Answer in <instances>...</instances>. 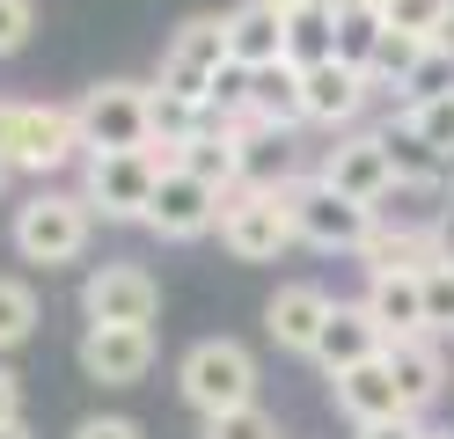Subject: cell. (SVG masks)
I'll list each match as a JSON object with an SVG mask.
<instances>
[{
    "instance_id": "cell-20",
    "label": "cell",
    "mask_w": 454,
    "mask_h": 439,
    "mask_svg": "<svg viewBox=\"0 0 454 439\" xmlns=\"http://www.w3.org/2000/svg\"><path fill=\"white\" fill-rule=\"evenodd\" d=\"M227 51H235V67H278V59H286V8L242 0V8L227 15Z\"/></svg>"
},
{
    "instance_id": "cell-9",
    "label": "cell",
    "mask_w": 454,
    "mask_h": 439,
    "mask_svg": "<svg viewBox=\"0 0 454 439\" xmlns=\"http://www.w3.org/2000/svg\"><path fill=\"white\" fill-rule=\"evenodd\" d=\"M227 59H235V51H227V15H191V22H176V37L161 44V74L154 81L206 103Z\"/></svg>"
},
{
    "instance_id": "cell-8",
    "label": "cell",
    "mask_w": 454,
    "mask_h": 439,
    "mask_svg": "<svg viewBox=\"0 0 454 439\" xmlns=\"http://www.w3.org/2000/svg\"><path fill=\"white\" fill-rule=\"evenodd\" d=\"M74 125H81L89 154H132V146H147V88L139 81H96L74 103Z\"/></svg>"
},
{
    "instance_id": "cell-31",
    "label": "cell",
    "mask_w": 454,
    "mask_h": 439,
    "mask_svg": "<svg viewBox=\"0 0 454 439\" xmlns=\"http://www.w3.org/2000/svg\"><path fill=\"white\" fill-rule=\"evenodd\" d=\"M447 88H454V59L433 44V51L418 59V74H411V88H403L395 103H425V96H447Z\"/></svg>"
},
{
    "instance_id": "cell-40",
    "label": "cell",
    "mask_w": 454,
    "mask_h": 439,
    "mask_svg": "<svg viewBox=\"0 0 454 439\" xmlns=\"http://www.w3.org/2000/svg\"><path fill=\"white\" fill-rule=\"evenodd\" d=\"M0 439H30V425H0Z\"/></svg>"
},
{
    "instance_id": "cell-17",
    "label": "cell",
    "mask_w": 454,
    "mask_h": 439,
    "mask_svg": "<svg viewBox=\"0 0 454 439\" xmlns=\"http://www.w3.org/2000/svg\"><path fill=\"white\" fill-rule=\"evenodd\" d=\"M359 263L366 271H425L433 263V227L403 220V213H374V227L359 242Z\"/></svg>"
},
{
    "instance_id": "cell-43",
    "label": "cell",
    "mask_w": 454,
    "mask_h": 439,
    "mask_svg": "<svg viewBox=\"0 0 454 439\" xmlns=\"http://www.w3.org/2000/svg\"><path fill=\"white\" fill-rule=\"evenodd\" d=\"M0 191H8V169H0Z\"/></svg>"
},
{
    "instance_id": "cell-18",
    "label": "cell",
    "mask_w": 454,
    "mask_h": 439,
    "mask_svg": "<svg viewBox=\"0 0 454 439\" xmlns=\"http://www.w3.org/2000/svg\"><path fill=\"white\" fill-rule=\"evenodd\" d=\"M330 396H337V410H345L352 425L411 418V410H403V388H395V373H388V359H366V366H352V373H330Z\"/></svg>"
},
{
    "instance_id": "cell-34",
    "label": "cell",
    "mask_w": 454,
    "mask_h": 439,
    "mask_svg": "<svg viewBox=\"0 0 454 439\" xmlns=\"http://www.w3.org/2000/svg\"><path fill=\"white\" fill-rule=\"evenodd\" d=\"M425 227H433V256H440V263H454V191L433 205V213H425Z\"/></svg>"
},
{
    "instance_id": "cell-6",
    "label": "cell",
    "mask_w": 454,
    "mask_h": 439,
    "mask_svg": "<svg viewBox=\"0 0 454 439\" xmlns=\"http://www.w3.org/2000/svg\"><path fill=\"white\" fill-rule=\"evenodd\" d=\"M301 242L294 234V213H286V191H227L220 205V249L235 263H278Z\"/></svg>"
},
{
    "instance_id": "cell-36",
    "label": "cell",
    "mask_w": 454,
    "mask_h": 439,
    "mask_svg": "<svg viewBox=\"0 0 454 439\" xmlns=\"http://www.w3.org/2000/svg\"><path fill=\"white\" fill-rule=\"evenodd\" d=\"M352 439H425V418H381V425H352Z\"/></svg>"
},
{
    "instance_id": "cell-3",
    "label": "cell",
    "mask_w": 454,
    "mask_h": 439,
    "mask_svg": "<svg viewBox=\"0 0 454 439\" xmlns=\"http://www.w3.org/2000/svg\"><path fill=\"white\" fill-rule=\"evenodd\" d=\"M176 388L198 418H220V410H242L257 403V351L242 337H198L176 366Z\"/></svg>"
},
{
    "instance_id": "cell-28",
    "label": "cell",
    "mask_w": 454,
    "mask_h": 439,
    "mask_svg": "<svg viewBox=\"0 0 454 439\" xmlns=\"http://www.w3.org/2000/svg\"><path fill=\"white\" fill-rule=\"evenodd\" d=\"M381 29H388V22H381L374 8H352V0H345V15H337V59L366 74V67H374V44H381Z\"/></svg>"
},
{
    "instance_id": "cell-4",
    "label": "cell",
    "mask_w": 454,
    "mask_h": 439,
    "mask_svg": "<svg viewBox=\"0 0 454 439\" xmlns=\"http://www.w3.org/2000/svg\"><path fill=\"white\" fill-rule=\"evenodd\" d=\"M286 213H294V234H301V242H308V249H330V256H359L366 227H374V205L330 191L316 169L286 184Z\"/></svg>"
},
{
    "instance_id": "cell-1",
    "label": "cell",
    "mask_w": 454,
    "mask_h": 439,
    "mask_svg": "<svg viewBox=\"0 0 454 439\" xmlns=\"http://www.w3.org/2000/svg\"><path fill=\"white\" fill-rule=\"evenodd\" d=\"M89 234H96V205L81 198V191H59V184H37L30 198L15 205V220H8L15 256L37 263V271L81 263V256H89Z\"/></svg>"
},
{
    "instance_id": "cell-35",
    "label": "cell",
    "mask_w": 454,
    "mask_h": 439,
    "mask_svg": "<svg viewBox=\"0 0 454 439\" xmlns=\"http://www.w3.org/2000/svg\"><path fill=\"white\" fill-rule=\"evenodd\" d=\"M74 439H147V432H139L132 418H110V410H103V418H81Z\"/></svg>"
},
{
    "instance_id": "cell-25",
    "label": "cell",
    "mask_w": 454,
    "mask_h": 439,
    "mask_svg": "<svg viewBox=\"0 0 454 439\" xmlns=\"http://www.w3.org/2000/svg\"><path fill=\"white\" fill-rule=\"evenodd\" d=\"M176 169H191L198 184H213L220 198H227V191H242V146H235V139H220V132H198L184 154H176Z\"/></svg>"
},
{
    "instance_id": "cell-29",
    "label": "cell",
    "mask_w": 454,
    "mask_h": 439,
    "mask_svg": "<svg viewBox=\"0 0 454 439\" xmlns=\"http://www.w3.org/2000/svg\"><path fill=\"white\" fill-rule=\"evenodd\" d=\"M198 439H278V418L264 403H242V410H220V418L198 425Z\"/></svg>"
},
{
    "instance_id": "cell-24",
    "label": "cell",
    "mask_w": 454,
    "mask_h": 439,
    "mask_svg": "<svg viewBox=\"0 0 454 439\" xmlns=\"http://www.w3.org/2000/svg\"><path fill=\"white\" fill-rule=\"evenodd\" d=\"M395 132L433 146L440 161H454V88L447 96H425V103H395Z\"/></svg>"
},
{
    "instance_id": "cell-14",
    "label": "cell",
    "mask_w": 454,
    "mask_h": 439,
    "mask_svg": "<svg viewBox=\"0 0 454 439\" xmlns=\"http://www.w3.org/2000/svg\"><path fill=\"white\" fill-rule=\"evenodd\" d=\"M323 322H330V293L316 278H286L264 301V337L278 351H301V359H316V337H323Z\"/></svg>"
},
{
    "instance_id": "cell-33",
    "label": "cell",
    "mask_w": 454,
    "mask_h": 439,
    "mask_svg": "<svg viewBox=\"0 0 454 439\" xmlns=\"http://www.w3.org/2000/svg\"><path fill=\"white\" fill-rule=\"evenodd\" d=\"M30 29H37L30 0H0V59H15L22 44H30Z\"/></svg>"
},
{
    "instance_id": "cell-41",
    "label": "cell",
    "mask_w": 454,
    "mask_h": 439,
    "mask_svg": "<svg viewBox=\"0 0 454 439\" xmlns=\"http://www.w3.org/2000/svg\"><path fill=\"white\" fill-rule=\"evenodd\" d=\"M425 439H454V425H425Z\"/></svg>"
},
{
    "instance_id": "cell-13",
    "label": "cell",
    "mask_w": 454,
    "mask_h": 439,
    "mask_svg": "<svg viewBox=\"0 0 454 439\" xmlns=\"http://www.w3.org/2000/svg\"><path fill=\"white\" fill-rule=\"evenodd\" d=\"M366 96H381L374 81H366L359 67H345V59H330V67H308L301 74V125H323L330 139L359 125Z\"/></svg>"
},
{
    "instance_id": "cell-19",
    "label": "cell",
    "mask_w": 454,
    "mask_h": 439,
    "mask_svg": "<svg viewBox=\"0 0 454 439\" xmlns=\"http://www.w3.org/2000/svg\"><path fill=\"white\" fill-rule=\"evenodd\" d=\"M359 301L381 322V337H418L425 330V271H366Z\"/></svg>"
},
{
    "instance_id": "cell-39",
    "label": "cell",
    "mask_w": 454,
    "mask_h": 439,
    "mask_svg": "<svg viewBox=\"0 0 454 439\" xmlns=\"http://www.w3.org/2000/svg\"><path fill=\"white\" fill-rule=\"evenodd\" d=\"M352 8H374V15H388V8H395V0H352Z\"/></svg>"
},
{
    "instance_id": "cell-12",
    "label": "cell",
    "mask_w": 454,
    "mask_h": 439,
    "mask_svg": "<svg viewBox=\"0 0 454 439\" xmlns=\"http://www.w3.org/2000/svg\"><path fill=\"white\" fill-rule=\"evenodd\" d=\"M220 191L198 184L191 169H168L154 184V205H147V227L161 234V242H206V234H220Z\"/></svg>"
},
{
    "instance_id": "cell-30",
    "label": "cell",
    "mask_w": 454,
    "mask_h": 439,
    "mask_svg": "<svg viewBox=\"0 0 454 439\" xmlns=\"http://www.w3.org/2000/svg\"><path fill=\"white\" fill-rule=\"evenodd\" d=\"M425 330L433 337H454V263H425Z\"/></svg>"
},
{
    "instance_id": "cell-32",
    "label": "cell",
    "mask_w": 454,
    "mask_h": 439,
    "mask_svg": "<svg viewBox=\"0 0 454 439\" xmlns=\"http://www.w3.org/2000/svg\"><path fill=\"white\" fill-rule=\"evenodd\" d=\"M440 15H447V0H395L381 22H388V29H411V37H433Z\"/></svg>"
},
{
    "instance_id": "cell-11",
    "label": "cell",
    "mask_w": 454,
    "mask_h": 439,
    "mask_svg": "<svg viewBox=\"0 0 454 439\" xmlns=\"http://www.w3.org/2000/svg\"><path fill=\"white\" fill-rule=\"evenodd\" d=\"M81 373L96 388H139L154 373V330H139V322H89L81 330Z\"/></svg>"
},
{
    "instance_id": "cell-15",
    "label": "cell",
    "mask_w": 454,
    "mask_h": 439,
    "mask_svg": "<svg viewBox=\"0 0 454 439\" xmlns=\"http://www.w3.org/2000/svg\"><path fill=\"white\" fill-rule=\"evenodd\" d=\"M388 373H395V388H403V410L411 418H425V410H433L440 396H447V351H440V337L433 330H418V337H388Z\"/></svg>"
},
{
    "instance_id": "cell-5",
    "label": "cell",
    "mask_w": 454,
    "mask_h": 439,
    "mask_svg": "<svg viewBox=\"0 0 454 439\" xmlns=\"http://www.w3.org/2000/svg\"><path fill=\"white\" fill-rule=\"evenodd\" d=\"M168 176V161L154 146H132V154H81V198L96 205V220H139L147 227L154 184Z\"/></svg>"
},
{
    "instance_id": "cell-37",
    "label": "cell",
    "mask_w": 454,
    "mask_h": 439,
    "mask_svg": "<svg viewBox=\"0 0 454 439\" xmlns=\"http://www.w3.org/2000/svg\"><path fill=\"white\" fill-rule=\"evenodd\" d=\"M0 425H22V380L8 359H0Z\"/></svg>"
},
{
    "instance_id": "cell-26",
    "label": "cell",
    "mask_w": 454,
    "mask_h": 439,
    "mask_svg": "<svg viewBox=\"0 0 454 439\" xmlns=\"http://www.w3.org/2000/svg\"><path fill=\"white\" fill-rule=\"evenodd\" d=\"M425 51H433V37H411V29H381V44H374V67H366V81H374L381 96H403Z\"/></svg>"
},
{
    "instance_id": "cell-27",
    "label": "cell",
    "mask_w": 454,
    "mask_h": 439,
    "mask_svg": "<svg viewBox=\"0 0 454 439\" xmlns=\"http://www.w3.org/2000/svg\"><path fill=\"white\" fill-rule=\"evenodd\" d=\"M37 322H44L37 286H30V278H15V271H0V359L30 344V337H37Z\"/></svg>"
},
{
    "instance_id": "cell-38",
    "label": "cell",
    "mask_w": 454,
    "mask_h": 439,
    "mask_svg": "<svg viewBox=\"0 0 454 439\" xmlns=\"http://www.w3.org/2000/svg\"><path fill=\"white\" fill-rule=\"evenodd\" d=\"M433 44H440V51L454 59V0H447V15H440V29H433Z\"/></svg>"
},
{
    "instance_id": "cell-22",
    "label": "cell",
    "mask_w": 454,
    "mask_h": 439,
    "mask_svg": "<svg viewBox=\"0 0 454 439\" xmlns=\"http://www.w3.org/2000/svg\"><path fill=\"white\" fill-rule=\"evenodd\" d=\"M294 176H301V161H294V132H249L242 139V184L249 191H286L294 184Z\"/></svg>"
},
{
    "instance_id": "cell-23",
    "label": "cell",
    "mask_w": 454,
    "mask_h": 439,
    "mask_svg": "<svg viewBox=\"0 0 454 439\" xmlns=\"http://www.w3.org/2000/svg\"><path fill=\"white\" fill-rule=\"evenodd\" d=\"M249 110H257L271 132H294L301 125V67H286V59H278V67H257L249 74Z\"/></svg>"
},
{
    "instance_id": "cell-21",
    "label": "cell",
    "mask_w": 454,
    "mask_h": 439,
    "mask_svg": "<svg viewBox=\"0 0 454 439\" xmlns=\"http://www.w3.org/2000/svg\"><path fill=\"white\" fill-rule=\"evenodd\" d=\"M337 15H345V0H316V8H294L286 15V67H330L337 59Z\"/></svg>"
},
{
    "instance_id": "cell-42",
    "label": "cell",
    "mask_w": 454,
    "mask_h": 439,
    "mask_svg": "<svg viewBox=\"0 0 454 439\" xmlns=\"http://www.w3.org/2000/svg\"><path fill=\"white\" fill-rule=\"evenodd\" d=\"M271 8H286V15H294V8H316V0H271Z\"/></svg>"
},
{
    "instance_id": "cell-7",
    "label": "cell",
    "mask_w": 454,
    "mask_h": 439,
    "mask_svg": "<svg viewBox=\"0 0 454 439\" xmlns=\"http://www.w3.org/2000/svg\"><path fill=\"white\" fill-rule=\"evenodd\" d=\"M316 176L330 191H345V198H359V205H388V191H395V132H337L330 146H323V161H316Z\"/></svg>"
},
{
    "instance_id": "cell-10",
    "label": "cell",
    "mask_w": 454,
    "mask_h": 439,
    "mask_svg": "<svg viewBox=\"0 0 454 439\" xmlns=\"http://www.w3.org/2000/svg\"><path fill=\"white\" fill-rule=\"evenodd\" d=\"M81 315L89 322H139V330H154V315H161V278L147 271V263H96L89 278H81Z\"/></svg>"
},
{
    "instance_id": "cell-2",
    "label": "cell",
    "mask_w": 454,
    "mask_h": 439,
    "mask_svg": "<svg viewBox=\"0 0 454 439\" xmlns=\"http://www.w3.org/2000/svg\"><path fill=\"white\" fill-rule=\"evenodd\" d=\"M89 146H81L74 103H0V169L8 176H59L74 169Z\"/></svg>"
},
{
    "instance_id": "cell-16",
    "label": "cell",
    "mask_w": 454,
    "mask_h": 439,
    "mask_svg": "<svg viewBox=\"0 0 454 439\" xmlns=\"http://www.w3.org/2000/svg\"><path fill=\"white\" fill-rule=\"evenodd\" d=\"M388 337H381V322L366 315V301H330V322H323V337H316V366L323 373H352L366 359H381Z\"/></svg>"
}]
</instances>
